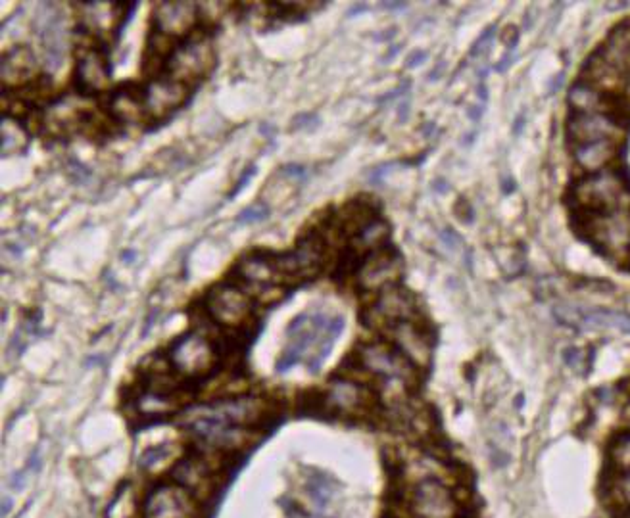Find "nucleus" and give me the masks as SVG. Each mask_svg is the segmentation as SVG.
I'll list each match as a JSON object with an SVG mask.
<instances>
[{
    "label": "nucleus",
    "instance_id": "nucleus-12",
    "mask_svg": "<svg viewBox=\"0 0 630 518\" xmlns=\"http://www.w3.org/2000/svg\"><path fill=\"white\" fill-rule=\"evenodd\" d=\"M77 10L81 18V29L95 35L97 39L110 35L114 29H122V25L125 24L123 20L125 4L85 2V4H77Z\"/></svg>",
    "mask_w": 630,
    "mask_h": 518
},
{
    "label": "nucleus",
    "instance_id": "nucleus-1",
    "mask_svg": "<svg viewBox=\"0 0 630 518\" xmlns=\"http://www.w3.org/2000/svg\"><path fill=\"white\" fill-rule=\"evenodd\" d=\"M342 329L344 317L340 315L308 311L294 317L287 329V346L277 359V371L287 373L298 363H304L310 373H317Z\"/></svg>",
    "mask_w": 630,
    "mask_h": 518
},
{
    "label": "nucleus",
    "instance_id": "nucleus-14",
    "mask_svg": "<svg viewBox=\"0 0 630 518\" xmlns=\"http://www.w3.org/2000/svg\"><path fill=\"white\" fill-rule=\"evenodd\" d=\"M110 112L112 116L125 123H137L146 114L145 89L135 87H120L112 93L110 98Z\"/></svg>",
    "mask_w": 630,
    "mask_h": 518
},
{
    "label": "nucleus",
    "instance_id": "nucleus-16",
    "mask_svg": "<svg viewBox=\"0 0 630 518\" xmlns=\"http://www.w3.org/2000/svg\"><path fill=\"white\" fill-rule=\"evenodd\" d=\"M575 323H581L584 327L592 329H613L630 332V317L615 313V311H604V309H592L584 311L575 319Z\"/></svg>",
    "mask_w": 630,
    "mask_h": 518
},
{
    "label": "nucleus",
    "instance_id": "nucleus-21",
    "mask_svg": "<svg viewBox=\"0 0 630 518\" xmlns=\"http://www.w3.org/2000/svg\"><path fill=\"white\" fill-rule=\"evenodd\" d=\"M269 212H267L266 206H252L248 210H244L239 215V223H246V225H252V223H258V221H264Z\"/></svg>",
    "mask_w": 630,
    "mask_h": 518
},
{
    "label": "nucleus",
    "instance_id": "nucleus-24",
    "mask_svg": "<svg viewBox=\"0 0 630 518\" xmlns=\"http://www.w3.org/2000/svg\"><path fill=\"white\" fill-rule=\"evenodd\" d=\"M423 56H425V52H415V54H412V60L408 62V68H413V66H417V64H421V62L425 60Z\"/></svg>",
    "mask_w": 630,
    "mask_h": 518
},
{
    "label": "nucleus",
    "instance_id": "nucleus-23",
    "mask_svg": "<svg viewBox=\"0 0 630 518\" xmlns=\"http://www.w3.org/2000/svg\"><path fill=\"white\" fill-rule=\"evenodd\" d=\"M517 39H519V31L515 27H508L506 29V35H504V41L508 43V47H515L517 45Z\"/></svg>",
    "mask_w": 630,
    "mask_h": 518
},
{
    "label": "nucleus",
    "instance_id": "nucleus-17",
    "mask_svg": "<svg viewBox=\"0 0 630 518\" xmlns=\"http://www.w3.org/2000/svg\"><path fill=\"white\" fill-rule=\"evenodd\" d=\"M306 492L319 507H327L329 501L337 494V484L325 472H310L306 476Z\"/></svg>",
    "mask_w": 630,
    "mask_h": 518
},
{
    "label": "nucleus",
    "instance_id": "nucleus-5",
    "mask_svg": "<svg viewBox=\"0 0 630 518\" xmlns=\"http://www.w3.org/2000/svg\"><path fill=\"white\" fill-rule=\"evenodd\" d=\"M412 518H456L458 503L450 488L437 476L419 478L406 497Z\"/></svg>",
    "mask_w": 630,
    "mask_h": 518
},
{
    "label": "nucleus",
    "instance_id": "nucleus-20",
    "mask_svg": "<svg viewBox=\"0 0 630 518\" xmlns=\"http://www.w3.org/2000/svg\"><path fill=\"white\" fill-rule=\"evenodd\" d=\"M229 4L223 2H202L198 4V20L204 25H216L219 18L225 14L221 10H225Z\"/></svg>",
    "mask_w": 630,
    "mask_h": 518
},
{
    "label": "nucleus",
    "instance_id": "nucleus-11",
    "mask_svg": "<svg viewBox=\"0 0 630 518\" xmlns=\"http://www.w3.org/2000/svg\"><path fill=\"white\" fill-rule=\"evenodd\" d=\"M198 6L189 2H160L152 12L154 31L164 33L171 39L189 35L198 20Z\"/></svg>",
    "mask_w": 630,
    "mask_h": 518
},
{
    "label": "nucleus",
    "instance_id": "nucleus-7",
    "mask_svg": "<svg viewBox=\"0 0 630 518\" xmlns=\"http://www.w3.org/2000/svg\"><path fill=\"white\" fill-rule=\"evenodd\" d=\"M218 474V467L206 455L185 457L170 472L171 482L194 495L200 503L216 494Z\"/></svg>",
    "mask_w": 630,
    "mask_h": 518
},
{
    "label": "nucleus",
    "instance_id": "nucleus-26",
    "mask_svg": "<svg viewBox=\"0 0 630 518\" xmlns=\"http://www.w3.org/2000/svg\"><path fill=\"white\" fill-rule=\"evenodd\" d=\"M479 96L483 98V102H486V98H488V93H486V87H481V89H479Z\"/></svg>",
    "mask_w": 630,
    "mask_h": 518
},
{
    "label": "nucleus",
    "instance_id": "nucleus-19",
    "mask_svg": "<svg viewBox=\"0 0 630 518\" xmlns=\"http://www.w3.org/2000/svg\"><path fill=\"white\" fill-rule=\"evenodd\" d=\"M609 497L613 503L625 507V511L630 509V471L615 472L609 486Z\"/></svg>",
    "mask_w": 630,
    "mask_h": 518
},
{
    "label": "nucleus",
    "instance_id": "nucleus-27",
    "mask_svg": "<svg viewBox=\"0 0 630 518\" xmlns=\"http://www.w3.org/2000/svg\"><path fill=\"white\" fill-rule=\"evenodd\" d=\"M625 423L629 424L630 428V403L627 405V409H625Z\"/></svg>",
    "mask_w": 630,
    "mask_h": 518
},
{
    "label": "nucleus",
    "instance_id": "nucleus-3",
    "mask_svg": "<svg viewBox=\"0 0 630 518\" xmlns=\"http://www.w3.org/2000/svg\"><path fill=\"white\" fill-rule=\"evenodd\" d=\"M204 313L221 329L243 332L254 319L252 298L237 284H219L214 286L206 300Z\"/></svg>",
    "mask_w": 630,
    "mask_h": 518
},
{
    "label": "nucleus",
    "instance_id": "nucleus-2",
    "mask_svg": "<svg viewBox=\"0 0 630 518\" xmlns=\"http://www.w3.org/2000/svg\"><path fill=\"white\" fill-rule=\"evenodd\" d=\"M219 348L202 332L181 334L170 346L168 363L179 377L187 380L208 377L219 361Z\"/></svg>",
    "mask_w": 630,
    "mask_h": 518
},
{
    "label": "nucleus",
    "instance_id": "nucleus-28",
    "mask_svg": "<svg viewBox=\"0 0 630 518\" xmlns=\"http://www.w3.org/2000/svg\"><path fill=\"white\" fill-rule=\"evenodd\" d=\"M623 518H630V509H627V511H625V517Z\"/></svg>",
    "mask_w": 630,
    "mask_h": 518
},
{
    "label": "nucleus",
    "instance_id": "nucleus-13",
    "mask_svg": "<svg viewBox=\"0 0 630 518\" xmlns=\"http://www.w3.org/2000/svg\"><path fill=\"white\" fill-rule=\"evenodd\" d=\"M0 77L4 87L29 85L37 77V60L29 47H14L4 52L0 62Z\"/></svg>",
    "mask_w": 630,
    "mask_h": 518
},
{
    "label": "nucleus",
    "instance_id": "nucleus-8",
    "mask_svg": "<svg viewBox=\"0 0 630 518\" xmlns=\"http://www.w3.org/2000/svg\"><path fill=\"white\" fill-rule=\"evenodd\" d=\"M143 518H202L200 501L173 482L162 484L146 497Z\"/></svg>",
    "mask_w": 630,
    "mask_h": 518
},
{
    "label": "nucleus",
    "instance_id": "nucleus-4",
    "mask_svg": "<svg viewBox=\"0 0 630 518\" xmlns=\"http://www.w3.org/2000/svg\"><path fill=\"white\" fill-rule=\"evenodd\" d=\"M77 66H75V85L83 95H93L106 91L110 85V66L104 48L100 47L97 37L81 29L77 37Z\"/></svg>",
    "mask_w": 630,
    "mask_h": 518
},
{
    "label": "nucleus",
    "instance_id": "nucleus-18",
    "mask_svg": "<svg viewBox=\"0 0 630 518\" xmlns=\"http://www.w3.org/2000/svg\"><path fill=\"white\" fill-rule=\"evenodd\" d=\"M0 133H2V154L4 156L20 152L27 146V135H25L24 129L20 127V123L14 118L4 116Z\"/></svg>",
    "mask_w": 630,
    "mask_h": 518
},
{
    "label": "nucleus",
    "instance_id": "nucleus-6",
    "mask_svg": "<svg viewBox=\"0 0 630 518\" xmlns=\"http://www.w3.org/2000/svg\"><path fill=\"white\" fill-rule=\"evenodd\" d=\"M214 66H216L214 47L210 39H204L200 35L177 47L175 54L171 56L168 71L171 79L191 87L194 83L202 81Z\"/></svg>",
    "mask_w": 630,
    "mask_h": 518
},
{
    "label": "nucleus",
    "instance_id": "nucleus-15",
    "mask_svg": "<svg viewBox=\"0 0 630 518\" xmlns=\"http://www.w3.org/2000/svg\"><path fill=\"white\" fill-rule=\"evenodd\" d=\"M619 144H621L619 141L582 144V146L573 148V154H575V160H577V164L581 165L582 169H586L590 173H598L617 156Z\"/></svg>",
    "mask_w": 630,
    "mask_h": 518
},
{
    "label": "nucleus",
    "instance_id": "nucleus-9",
    "mask_svg": "<svg viewBox=\"0 0 630 518\" xmlns=\"http://www.w3.org/2000/svg\"><path fill=\"white\" fill-rule=\"evenodd\" d=\"M388 342L412 361L415 367H425L433 352V336L425 327L423 319L400 323L387 330Z\"/></svg>",
    "mask_w": 630,
    "mask_h": 518
},
{
    "label": "nucleus",
    "instance_id": "nucleus-22",
    "mask_svg": "<svg viewBox=\"0 0 630 518\" xmlns=\"http://www.w3.org/2000/svg\"><path fill=\"white\" fill-rule=\"evenodd\" d=\"M456 212H458V217H460L461 221H465V223H471V221H473V210H471V206H469L463 198L458 202Z\"/></svg>",
    "mask_w": 630,
    "mask_h": 518
},
{
    "label": "nucleus",
    "instance_id": "nucleus-10",
    "mask_svg": "<svg viewBox=\"0 0 630 518\" xmlns=\"http://www.w3.org/2000/svg\"><path fill=\"white\" fill-rule=\"evenodd\" d=\"M189 98V87L171 79L156 77L145 89L146 116L164 119L181 108Z\"/></svg>",
    "mask_w": 630,
    "mask_h": 518
},
{
    "label": "nucleus",
    "instance_id": "nucleus-25",
    "mask_svg": "<svg viewBox=\"0 0 630 518\" xmlns=\"http://www.w3.org/2000/svg\"><path fill=\"white\" fill-rule=\"evenodd\" d=\"M8 511H10V501H8V499H4V509H2V517H6V515H8Z\"/></svg>",
    "mask_w": 630,
    "mask_h": 518
}]
</instances>
